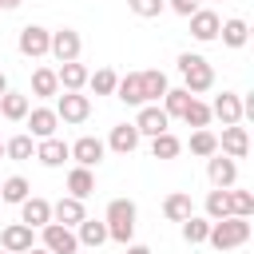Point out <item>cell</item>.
<instances>
[{"instance_id": "1", "label": "cell", "mask_w": 254, "mask_h": 254, "mask_svg": "<svg viewBox=\"0 0 254 254\" xmlns=\"http://www.w3.org/2000/svg\"><path fill=\"white\" fill-rule=\"evenodd\" d=\"M179 75H183V87H187L190 95L214 87V67H210V60L198 56V52H183V56H179Z\"/></svg>"}, {"instance_id": "2", "label": "cell", "mask_w": 254, "mask_h": 254, "mask_svg": "<svg viewBox=\"0 0 254 254\" xmlns=\"http://www.w3.org/2000/svg\"><path fill=\"white\" fill-rule=\"evenodd\" d=\"M135 214H139V210H135L131 198H111V202H107V218H103V222H107V238L119 242V246H127V242L135 238Z\"/></svg>"}, {"instance_id": "3", "label": "cell", "mask_w": 254, "mask_h": 254, "mask_svg": "<svg viewBox=\"0 0 254 254\" xmlns=\"http://www.w3.org/2000/svg\"><path fill=\"white\" fill-rule=\"evenodd\" d=\"M206 242L214 246V250H234V246H246L250 242V218H218V222H210V234H206Z\"/></svg>"}, {"instance_id": "4", "label": "cell", "mask_w": 254, "mask_h": 254, "mask_svg": "<svg viewBox=\"0 0 254 254\" xmlns=\"http://www.w3.org/2000/svg\"><path fill=\"white\" fill-rule=\"evenodd\" d=\"M48 44H52V32L40 28V24H24L20 36H16V48H20V56H28V60L48 56Z\"/></svg>"}, {"instance_id": "5", "label": "cell", "mask_w": 254, "mask_h": 254, "mask_svg": "<svg viewBox=\"0 0 254 254\" xmlns=\"http://www.w3.org/2000/svg\"><path fill=\"white\" fill-rule=\"evenodd\" d=\"M52 111L60 115V123H83V119L91 115V99H87L83 91H64Z\"/></svg>"}, {"instance_id": "6", "label": "cell", "mask_w": 254, "mask_h": 254, "mask_svg": "<svg viewBox=\"0 0 254 254\" xmlns=\"http://www.w3.org/2000/svg\"><path fill=\"white\" fill-rule=\"evenodd\" d=\"M79 52H83V40H79L75 28H60V32H52L48 56H56L60 64H71V60H79Z\"/></svg>"}, {"instance_id": "7", "label": "cell", "mask_w": 254, "mask_h": 254, "mask_svg": "<svg viewBox=\"0 0 254 254\" xmlns=\"http://www.w3.org/2000/svg\"><path fill=\"white\" fill-rule=\"evenodd\" d=\"M135 131H139V139H143V135H147V139H155V135L171 131V119H167V111H163L159 103H143V107H139V115H135Z\"/></svg>"}, {"instance_id": "8", "label": "cell", "mask_w": 254, "mask_h": 254, "mask_svg": "<svg viewBox=\"0 0 254 254\" xmlns=\"http://www.w3.org/2000/svg\"><path fill=\"white\" fill-rule=\"evenodd\" d=\"M71 147V159H75V167H99L103 163V155H107V147H103V139H95V135H79L75 143H67Z\"/></svg>"}, {"instance_id": "9", "label": "cell", "mask_w": 254, "mask_h": 254, "mask_svg": "<svg viewBox=\"0 0 254 254\" xmlns=\"http://www.w3.org/2000/svg\"><path fill=\"white\" fill-rule=\"evenodd\" d=\"M206 179L214 183V190H230V187L238 183V163L214 151V155L206 159Z\"/></svg>"}, {"instance_id": "10", "label": "cell", "mask_w": 254, "mask_h": 254, "mask_svg": "<svg viewBox=\"0 0 254 254\" xmlns=\"http://www.w3.org/2000/svg\"><path fill=\"white\" fill-rule=\"evenodd\" d=\"M44 250L48 254H79L75 230L71 226H60V222H48L44 226Z\"/></svg>"}, {"instance_id": "11", "label": "cell", "mask_w": 254, "mask_h": 254, "mask_svg": "<svg viewBox=\"0 0 254 254\" xmlns=\"http://www.w3.org/2000/svg\"><path fill=\"white\" fill-rule=\"evenodd\" d=\"M246 151H250V135H246V127L242 123H234V127H222V139H218V155H226V159H246Z\"/></svg>"}, {"instance_id": "12", "label": "cell", "mask_w": 254, "mask_h": 254, "mask_svg": "<svg viewBox=\"0 0 254 254\" xmlns=\"http://www.w3.org/2000/svg\"><path fill=\"white\" fill-rule=\"evenodd\" d=\"M20 222L32 226V230H44V226L52 222V202L40 198V194H28V198L20 202Z\"/></svg>"}, {"instance_id": "13", "label": "cell", "mask_w": 254, "mask_h": 254, "mask_svg": "<svg viewBox=\"0 0 254 254\" xmlns=\"http://www.w3.org/2000/svg\"><path fill=\"white\" fill-rule=\"evenodd\" d=\"M218 28H222V16H218L214 8H198V12L190 16V36H194L198 44L218 40Z\"/></svg>"}, {"instance_id": "14", "label": "cell", "mask_w": 254, "mask_h": 254, "mask_svg": "<svg viewBox=\"0 0 254 254\" xmlns=\"http://www.w3.org/2000/svg\"><path fill=\"white\" fill-rule=\"evenodd\" d=\"M32 246H36L32 226H24V222H8V226L0 230V250H8V254H24V250H32Z\"/></svg>"}, {"instance_id": "15", "label": "cell", "mask_w": 254, "mask_h": 254, "mask_svg": "<svg viewBox=\"0 0 254 254\" xmlns=\"http://www.w3.org/2000/svg\"><path fill=\"white\" fill-rule=\"evenodd\" d=\"M210 119H222V127H234V123H242V95H234V91H222V95L210 103Z\"/></svg>"}, {"instance_id": "16", "label": "cell", "mask_w": 254, "mask_h": 254, "mask_svg": "<svg viewBox=\"0 0 254 254\" xmlns=\"http://www.w3.org/2000/svg\"><path fill=\"white\" fill-rule=\"evenodd\" d=\"M24 123H28V127H32V131H28V135H32V139H36V143H40V139H52V135H56V127H60V115H56V111H52V107H32V111H28V119H24Z\"/></svg>"}, {"instance_id": "17", "label": "cell", "mask_w": 254, "mask_h": 254, "mask_svg": "<svg viewBox=\"0 0 254 254\" xmlns=\"http://www.w3.org/2000/svg\"><path fill=\"white\" fill-rule=\"evenodd\" d=\"M36 159H40L44 167H64V163L71 159V147H67L60 135H52V139H40V143H36Z\"/></svg>"}, {"instance_id": "18", "label": "cell", "mask_w": 254, "mask_h": 254, "mask_svg": "<svg viewBox=\"0 0 254 254\" xmlns=\"http://www.w3.org/2000/svg\"><path fill=\"white\" fill-rule=\"evenodd\" d=\"M87 218V210H83V202L79 198H71V194H64L60 202H52V222H60V226H79Z\"/></svg>"}, {"instance_id": "19", "label": "cell", "mask_w": 254, "mask_h": 254, "mask_svg": "<svg viewBox=\"0 0 254 254\" xmlns=\"http://www.w3.org/2000/svg\"><path fill=\"white\" fill-rule=\"evenodd\" d=\"M103 147H111L115 155H131V151L139 147V131H135V123H115Z\"/></svg>"}, {"instance_id": "20", "label": "cell", "mask_w": 254, "mask_h": 254, "mask_svg": "<svg viewBox=\"0 0 254 254\" xmlns=\"http://www.w3.org/2000/svg\"><path fill=\"white\" fill-rule=\"evenodd\" d=\"M28 111H32V99H28L24 91H4V95H0V115H4L8 123H24Z\"/></svg>"}, {"instance_id": "21", "label": "cell", "mask_w": 254, "mask_h": 254, "mask_svg": "<svg viewBox=\"0 0 254 254\" xmlns=\"http://www.w3.org/2000/svg\"><path fill=\"white\" fill-rule=\"evenodd\" d=\"M56 79H60V91H83V87H87V67H83L79 60L60 64V67H56Z\"/></svg>"}, {"instance_id": "22", "label": "cell", "mask_w": 254, "mask_h": 254, "mask_svg": "<svg viewBox=\"0 0 254 254\" xmlns=\"http://www.w3.org/2000/svg\"><path fill=\"white\" fill-rule=\"evenodd\" d=\"M139 87H143V103H159L171 83H167V75L159 67H147V71H139Z\"/></svg>"}, {"instance_id": "23", "label": "cell", "mask_w": 254, "mask_h": 254, "mask_svg": "<svg viewBox=\"0 0 254 254\" xmlns=\"http://www.w3.org/2000/svg\"><path fill=\"white\" fill-rule=\"evenodd\" d=\"M163 214H167L171 222H187V218L194 214V202H190V194H187V190H171V194L163 198Z\"/></svg>"}, {"instance_id": "24", "label": "cell", "mask_w": 254, "mask_h": 254, "mask_svg": "<svg viewBox=\"0 0 254 254\" xmlns=\"http://www.w3.org/2000/svg\"><path fill=\"white\" fill-rule=\"evenodd\" d=\"M75 242L87 246V250L103 246V242H107V222H99V218H83V222L75 226Z\"/></svg>"}, {"instance_id": "25", "label": "cell", "mask_w": 254, "mask_h": 254, "mask_svg": "<svg viewBox=\"0 0 254 254\" xmlns=\"http://www.w3.org/2000/svg\"><path fill=\"white\" fill-rule=\"evenodd\" d=\"M115 99H119V103H127V107H143L139 71H127V75H119V83H115Z\"/></svg>"}, {"instance_id": "26", "label": "cell", "mask_w": 254, "mask_h": 254, "mask_svg": "<svg viewBox=\"0 0 254 254\" xmlns=\"http://www.w3.org/2000/svg\"><path fill=\"white\" fill-rule=\"evenodd\" d=\"M67 194L79 198V202H83L87 194H95V175H91L87 167H71V171H67Z\"/></svg>"}, {"instance_id": "27", "label": "cell", "mask_w": 254, "mask_h": 254, "mask_svg": "<svg viewBox=\"0 0 254 254\" xmlns=\"http://www.w3.org/2000/svg\"><path fill=\"white\" fill-rule=\"evenodd\" d=\"M179 155H183V139H179V135L163 131V135H155V139H151V159L171 163V159H179Z\"/></svg>"}, {"instance_id": "28", "label": "cell", "mask_w": 254, "mask_h": 254, "mask_svg": "<svg viewBox=\"0 0 254 254\" xmlns=\"http://www.w3.org/2000/svg\"><path fill=\"white\" fill-rule=\"evenodd\" d=\"M218 40H222L226 48H242V44L250 40V28H246V20H238V16L222 20V28H218Z\"/></svg>"}, {"instance_id": "29", "label": "cell", "mask_w": 254, "mask_h": 254, "mask_svg": "<svg viewBox=\"0 0 254 254\" xmlns=\"http://www.w3.org/2000/svg\"><path fill=\"white\" fill-rule=\"evenodd\" d=\"M32 95H40V99H52V95H60L56 67H36V71H32Z\"/></svg>"}, {"instance_id": "30", "label": "cell", "mask_w": 254, "mask_h": 254, "mask_svg": "<svg viewBox=\"0 0 254 254\" xmlns=\"http://www.w3.org/2000/svg\"><path fill=\"white\" fill-rule=\"evenodd\" d=\"M28 194H32V187H28V179H24V175H8V179L0 183V202H12V206H20Z\"/></svg>"}, {"instance_id": "31", "label": "cell", "mask_w": 254, "mask_h": 254, "mask_svg": "<svg viewBox=\"0 0 254 254\" xmlns=\"http://www.w3.org/2000/svg\"><path fill=\"white\" fill-rule=\"evenodd\" d=\"M190 99H194V95H190L187 87H167V95H163V111H167V119H183V111H187Z\"/></svg>"}, {"instance_id": "32", "label": "cell", "mask_w": 254, "mask_h": 254, "mask_svg": "<svg viewBox=\"0 0 254 254\" xmlns=\"http://www.w3.org/2000/svg\"><path fill=\"white\" fill-rule=\"evenodd\" d=\"M4 155H8V159H16V163L36 159V139H32V135H12V139L4 143Z\"/></svg>"}, {"instance_id": "33", "label": "cell", "mask_w": 254, "mask_h": 254, "mask_svg": "<svg viewBox=\"0 0 254 254\" xmlns=\"http://www.w3.org/2000/svg\"><path fill=\"white\" fill-rule=\"evenodd\" d=\"M115 83H119V75H115L111 67H99V71H87V87H91L95 95H115Z\"/></svg>"}, {"instance_id": "34", "label": "cell", "mask_w": 254, "mask_h": 254, "mask_svg": "<svg viewBox=\"0 0 254 254\" xmlns=\"http://www.w3.org/2000/svg\"><path fill=\"white\" fill-rule=\"evenodd\" d=\"M183 123H187V127H194V131L210 127V103H202V99H190V103H187V111H183Z\"/></svg>"}, {"instance_id": "35", "label": "cell", "mask_w": 254, "mask_h": 254, "mask_svg": "<svg viewBox=\"0 0 254 254\" xmlns=\"http://www.w3.org/2000/svg\"><path fill=\"white\" fill-rule=\"evenodd\" d=\"M226 198H230V214H234V218H250V214H254V194H250V190L230 187Z\"/></svg>"}, {"instance_id": "36", "label": "cell", "mask_w": 254, "mask_h": 254, "mask_svg": "<svg viewBox=\"0 0 254 254\" xmlns=\"http://www.w3.org/2000/svg\"><path fill=\"white\" fill-rule=\"evenodd\" d=\"M202 218H210V222H218V218H230V198H226V190H210L206 194V202H202Z\"/></svg>"}, {"instance_id": "37", "label": "cell", "mask_w": 254, "mask_h": 254, "mask_svg": "<svg viewBox=\"0 0 254 254\" xmlns=\"http://www.w3.org/2000/svg\"><path fill=\"white\" fill-rule=\"evenodd\" d=\"M206 234H210V218H202V214H190V218L183 222V242L198 246V242H206Z\"/></svg>"}, {"instance_id": "38", "label": "cell", "mask_w": 254, "mask_h": 254, "mask_svg": "<svg viewBox=\"0 0 254 254\" xmlns=\"http://www.w3.org/2000/svg\"><path fill=\"white\" fill-rule=\"evenodd\" d=\"M214 151H218V135H214V131H206V127H202V131H194V135H190V155L210 159Z\"/></svg>"}, {"instance_id": "39", "label": "cell", "mask_w": 254, "mask_h": 254, "mask_svg": "<svg viewBox=\"0 0 254 254\" xmlns=\"http://www.w3.org/2000/svg\"><path fill=\"white\" fill-rule=\"evenodd\" d=\"M127 8H131L135 16H143V20H155V16H163L167 0H127Z\"/></svg>"}, {"instance_id": "40", "label": "cell", "mask_w": 254, "mask_h": 254, "mask_svg": "<svg viewBox=\"0 0 254 254\" xmlns=\"http://www.w3.org/2000/svg\"><path fill=\"white\" fill-rule=\"evenodd\" d=\"M167 8H171V12H179V16H187V20H190V16H194V12H198V8H202V4H198V0H167Z\"/></svg>"}, {"instance_id": "41", "label": "cell", "mask_w": 254, "mask_h": 254, "mask_svg": "<svg viewBox=\"0 0 254 254\" xmlns=\"http://www.w3.org/2000/svg\"><path fill=\"white\" fill-rule=\"evenodd\" d=\"M123 254H151V246H139V242H127Z\"/></svg>"}, {"instance_id": "42", "label": "cell", "mask_w": 254, "mask_h": 254, "mask_svg": "<svg viewBox=\"0 0 254 254\" xmlns=\"http://www.w3.org/2000/svg\"><path fill=\"white\" fill-rule=\"evenodd\" d=\"M24 0H0V12H12V8H20Z\"/></svg>"}, {"instance_id": "43", "label": "cell", "mask_w": 254, "mask_h": 254, "mask_svg": "<svg viewBox=\"0 0 254 254\" xmlns=\"http://www.w3.org/2000/svg\"><path fill=\"white\" fill-rule=\"evenodd\" d=\"M4 91H8V75L0 71V95H4Z\"/></svg>"}, {"instance_id": "44", "label": "cell", "mask_w": 254, "mask_h": 254, "mask_svg": "<svg viewBox=\"0 0 254 254\" xmlns=\"http://www.w3.org/2000/svg\"><path fill=\"white\" fill-rule=\"evenodd\" d=\"M24 254H48V250H44V246H32V250H24Z\"/></svg>"}, {"instance_id": "45", "label": "cell", "mask_w": 254, "mask_h": 254, "mask_svg": "<svg viewBox=\"0 0 254 254\" xmlns=\"http://www.w3.org/2000/svg\"><path fill=\"white\" fill-rule=\"evenodd\" d=\"M0 159H4V139H0Z\"/></svg>"}, {"instance_id": "46", "label": "cell", "mask_w": 254, "mask_h": 254, "mask_svg": "<svg viewBox=\"0 0 254 254\" xmlns=\"http://www.w3.org/2000/svg\"><path fill=\"white\" fill-rule=\"evenodd\" d=\"M0 254H8V250H0Z\"/></svg>"}]
</instances>
